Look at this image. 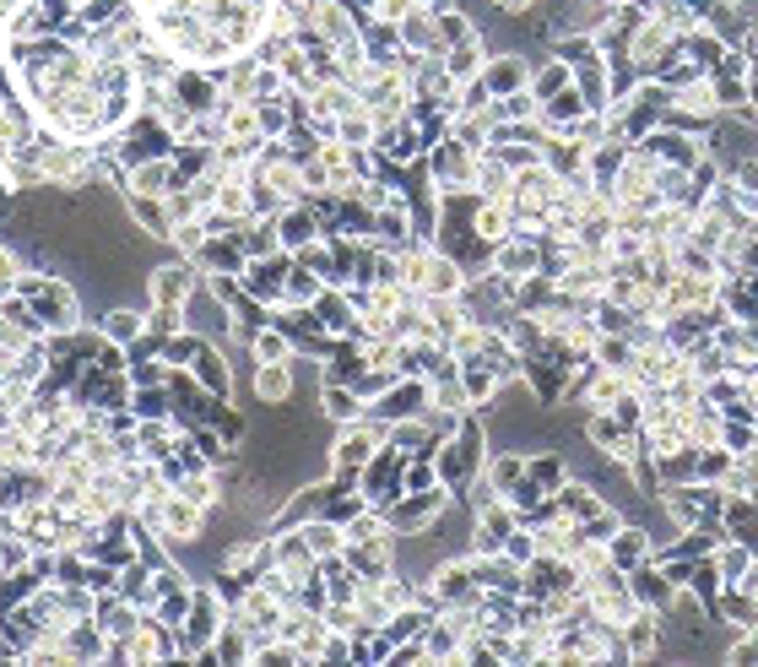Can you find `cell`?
Masks as SVG:
<instances>
[{
  "instance_id": "603a6c76",
  "label": "cell",
  "mask_w": 758,
  "mask_h": 667,
  "mask_svg": "<svg viewBox=\"0 0 758 667\" xmlns=\"http://www.w3.org/2000/svg\"><path fill=\"white\" fill-rule=\"evenodd\" d=\"M22 272H27V261H22V255H16V250L0 239V299H11V294H16Z\"/></svg>"
},
{
  "instance_id": "5b68a950",
  "label": "cell",
  "mask_w": 758,
  "mask_h": 667,
  "mask_svg": "<svg viewBox=\"0 0 758 667\" xmlns=\"http://www.w3.org/2000/svg\"><path fill=\"white\" fill-rule=\"evenodd\" d=\"M434 467H440V478H445L450 489H455V484H466V478L482 467V429H477L471 418H466L455 434H445V440H440V456H434Z\"/></svg>"
},
{
  "instance_id": "ba28073f",
  "label": "cell",
  "mask_w": 758,
  "mask_h": 667,
  "mask_svg": "<svg viewBox=\"0 0 758 667\" xmlns=\"http://www.w3.org/2000/svg\"><path fill=\"white\" fill-rule=\"evenodd\" d=\"M206 532V504L184 500L179 489H168V500H163V515H157V537L163 543H195Z\"/></svg>"
},
{
  "instance_id": "30bf717a",
  "label": "cell",
  "mask_w": 758,
  "mask_h": 667,
  "mask_svg": "<svg viewBox=\"0 0 758 667\" xmlns=\"http://www.w3.org/2000/svg\"><path fill=\"white\" fill-rule=\"evenodd\" d=\"M147 619V608H136L131 597H98V614H93V624L104 630V641H131L136 635V624Z\"/></svg>"
},
{
  "instance_id": "9a60e30c",
  "label": "cell",
  "mask_w": 758,
  "mask_h": 667,
  "mask_svg": "<svg viewBox=\"0 0 758 667\" xmlns=\"http://www.w3.org/2000/svg\"><path fill=\"white\" fill-rule=\"evenodd\" d=\"M125 212H131V223L152 234V239H173V217H168V201H157V195H131L125 190Z\"/></svg>"
},
{
  "instance_id": "e0dca14e",
  "label": "cell",
  "mask_w": 758,
  "mask_h": 667,
  "mask_svg": "<svg viewBox=\"0 0 758 667\" xmlns=\"http://www.w3.org/2000/svg\"><path fill=\"white\" fill-rule=\"evenodd\" d=\"M320 407H325V418H336V424L363 418V396H358L347 380H320Z\"/></svg>"
},
{
  "instance_id": "9c48e42d",
  "label": "cell",
  "mask_w": 758,
  "mask_h": 667,
  "mask_svg": "<svg viewBox=\"0 0 758 667\" xmlns=\"http://www.w3.org/2000/svg\"><path fill=\"white\" fill-rule=\"evenodd\" d=\"M27 342H44V321L33 315L22 294H11L0 299V347H27Z\"/></svg>"
},
{
  "instance_id": "7402d4cb",
  "label": "cell",
  "mask_w": 758,
  "mask_h": 667,
  "mask_svg": "<svg viewBox=\"0 0 758 667\" xmlns=\"http://www.w3.org/2000/svg\"><path fill=\"white\" fill-rule=\"evenodd\" d=\"M639 559H645V537H639V532H617V537H612V564H617V570H634Z\"/></svg>"
},
{
  "instance_id": "44dd1931",
  "label": "cell",
  "mask_w": 758,
  "mask_h": 667,
  "mask_svg": "<svg viewBox=\"0 0 758 667\" xmlns=\"http://www.w3.org/2000/svg\"><path fill=\"white\" fill-rule=\"evenodd\" d=\"M184 326H190L184 305H147V332L152 336H163V342H168V336H179Z\"/></svg>"
},
{
  "instance_id": "d6986e66",
  "label": "cell",
  "mask_w": 758,
  "mask_h": 667,
  "mask_svg": "<svg viewBox=\"0 0 758 667\" xmlns=\"http://www.w3.org/2000/svg\"><path fill=\"white\" fill-rule=\"evenodd\" d=\"M98 332L109 336V342H120V347H131L136 336H147V310H109L98 321Z\"/></svg>"
},
{
  "instance_id": "d4e9b609",
  "label": "cell",
  "mask_w": 758,
  "mask_h": 667,
  "mask_svg": "<svg viewBox=\"0 0 758 667\" xmlns=\"http://www.w3.org/2000/svg\"><path fill=\"white\" fill-rule=\"evenodd\" d=\"M125 374H131V385H163L168 380V358H157V353L152 358H131Z\"/></svg>"
},
{
  "instance_id": "cb8c5ba5",
  "label": "cell",
  "mask_w": 758,
  "mask_h": 667,
  "mask_svg": "<svg viewBox=\"0 0 758 667\" xmlns=\"http://www.w3.org/2000/svg\"><path fill=\"white\" fill-rule=\"evenodd\" d=\"M195 347H201V332H190V326H184L179 336H168V342H163V358H168L173 369H184V364L195 358Z\"/></svg>"
},
{
  "instance_id": "484cf974",
  "label": "cell",
  "mask_w": 758,
  "mask_h": 667,
  "mask_svg": "<svg viewBox=\"0 0 758 667\" xmlns=\"http://www.w3.org/2000/svg\"><path fill=\"white\" fill-rule=\"evenodd\" d=\"M0 663H22V652L11 646V635H5V630H0Z\"/></svg>"
},
{
  "instance_id": "4316f807",
  "label": "cell",
  "mask_w": 758,
  "mask_h": 667,
  "mask_svg": "<svg viewBox=\"0 0 758 667\" xmlns=\"http://www.w3.org/2000/svg\"><path fill=\"white\" fill-rule=\"evenodd\" d=\"M0 575H5V553H0Z\"/></svg>"
},
{
  "instance_id": "4fadbf2b",
  "label": "cell",
  "mask_w": 758,
  "mask_h": 667,
  "mask_svg": "<svg viewBox=\"0 0 758 667\" xmlns=\"http://www.w3.org/2000/svg\"><path fill=\"white\" fill-rule=\"evenodd\" d=\"M477 82H482L488 98H520V87H526V65H520L515 55H504V60H488Z\"/></svg>"
},
{
  "instance_id": "ffe728a7",
  "label": "cell",
  "mask_w": 758,
  "mask_h": 667,
  "mask_svg": "<svg viewBox=\"0 0 758 667\" xmlns=\"http://www.w3.org/2000/svg\"><path fill=\"white\" fill-rule=\"evenodd\" d=\"M250 353H255L261 364H277V358H293V336L282 332V326H261V332L250 336Z\"/></svg>"
},
{
  "instance_id": "277c9868",
  "label": "cell",
  "mask_w": 758,
  "mask_h": 667,
  "mask_svg": "<svg viewBox=\"0 0 758 667\" xmlns=\"http://www.w3.org/2000/svg\"><path fill=\"white\" fill-rule=\"evenodd\" d=\"M401 266H407L401 277H407V288L418 299H450V294H460V266L445 250H407Z\"/></svg>"
},
{
  "instance_id": "6da1fadb",
  "label": "cell",
  "mask_w": 758,
  "mask_h": 667,
  "mask_svg": "<svg viewBox=\"0 0 758 667\" xmlns=\"http://www.w3.org/2000/svg\"><path fill=\"white\" fill-rule=\"evenodd\" d=\"M33 179L49 184V190H87L98 184V142H71V136H55V131H38L33 142Z\"/></svg>"
},
{
  "instance_id": "7c38bea8",
  "label": "cell",
  "mask_w": 758,
  "mask_h": 667,
  "mask_svg": "<svg viewBox=\"0 0 758 667\" xmlns=\"http://www.w3.org/2000/svg\"><path fill=\"white\" fill-rule=\"evenodd\" d=\"M125 190L131 195H168L173 190V158H147V164H131L125 168Z\"/></svg>"
},
{
  "instance_id": "5bb4252c",
  "label": "cell",
  "mask_w": 758,
  "mask_h": 667,
  "mask_svg": "<svg viewBox=\"0 0 758 667\" xmlns=\"http://www.w3.org/2000/svg\"><path fill=\"white\" fill-rule=\"evenodd\" d=\"M184 369H190V374H195V380H201V385H206L212 396H222V402H228L233 380H228V364H222V353H217V347H212L206 336H201V347H195V358H190Z\"/></svg>"
},
{
  "instance_id": "ac0fdd59",
  "label": "cell",
  "mask_w": 758,
  "mask_h": 667,
  "mask_svg": "<svg viewBox=\"0 0 758 667\" xmlns=\"http://www.w3.org/2000/svg\"><path fill=\"white\" fill-rule=\"evenodd\" d=\"M131 413H136V424H147V418H173V391H168V380H163V385H136V391H131Z\"/></svg>"
},
{
  "instance_id": "3957f363",
  "label": "cell",
  "mask_w": 758,
  "mask_h": 667,
  "mask_svg": "<svg viewBox=\"0 0 758 667\" xmlns=\"http://www.w3.org/2000/svg\"><path fill=\"white\" fill-rule=\"evenodd\" d=\"M222 624H228V603H222V592H217V586H195L190 614H184V624H179V646H184V657L217 663L212 646H217Z\"/></svg>"
},
{
  "instance_id": "8fae6325",
  "label": "cell",
  "mask_w": 758,
  "mask_h": 667,
  "mask_svg": "<svg viewBox=\"0 0 758 667\" xmlns=\"http://www.w3.org/2000/svg\"><path fill=\"white\" fill-rule=\"evenodd\" d=\"M272 223H277V234H282V250H303V245H314V239L325 234L309 201H293V206H282V212H277Z\"/></svg>"
},
{
  "instance_id": "8992f818",
  "label": "cell",
  "mask_w": 758,
  "mask_h": 667,
  "mask_svg": "<svg viewBox=\"0 0 758 667\" xmlns=\"http://www.w3.org/2000/svg\"><path fill=\"white\" fill-rule=\"evenodd\" d=\"M380 424H412V418H423L429 413V380H418V374H401L385 396H374V407H369Z\"/></svg>"
},
{
  "instance_id": "52a82bcc",
  "label": "cell",
  "mask_w": 758,
  "mask_h": 667,
  "mask_svg": "<svg viewBox=\"0 0 758 667\" xmlns=\"http://www.w3.org/2000/svg\"><path fill=\"white\" fill-rule=\"evenodd\" d=\"M201 288V272L179 255V261H163L147 272V299L152 305H190V294Z\"/></svg>"
},
{
  "instance_id": "2e32d148",
  "label": "cell",
  "mask_w": 758,
  "mask_h": 667,
  "mask_svg": "<svg viewBox=\"0 0 758 667\" xmlns=\"http://www.w3.org/2000/svg\"><path fill=\"white\" fill-rule=\"evenodd\" d=\"M293 396V364L288 358H277V364H261L255 369V402H266V407H282Z\"/></svg>"
},
{
  "instance_id": "7a4b0ae2",
  "label": "cell",
  "mask_w": 758,
  "mask_h": 667,
  "mask_svg": "<svg viewBox=\"0 0 758 667\" xmlns=\"http://www.w3.org/2000/svg\"><path fill=\"white\" fill-rule=\"evenodd\" d=\"M16 294L33 305V315L44 321V336H71L82 326V299L60 272H22Z\"/></svg>"
}]
</instances>
